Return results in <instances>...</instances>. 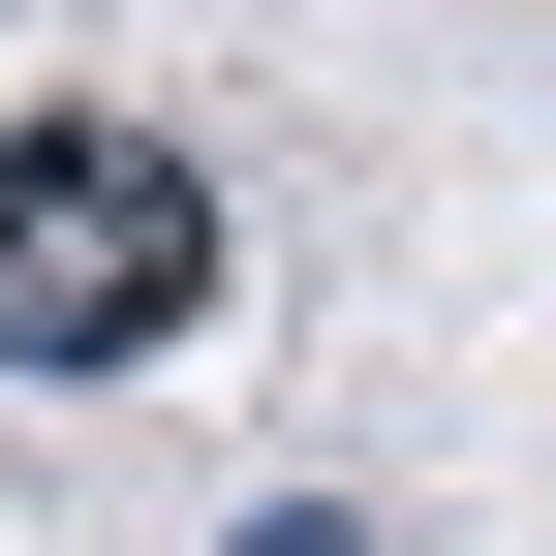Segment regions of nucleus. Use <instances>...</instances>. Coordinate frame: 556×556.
I'll use <instances>...</instances> for the list:
<instances>
[{"label": "nucleus", "instance_id": "f257e3e1", "mask_svg": "<svg viewBox=\"0 0 556 556\" xmlns=\"http://www.w3.org/2000/svg\"><path fill=\"white\" fill-rule=\"evenodd\" d=\"M186 309H217V155L124 93H31L0 124V371H186Z\"/></svg>", "mask_w": 556, "mask_h": 556}, {"label": "nucleus", "instance_id": "f03ea898", "mask_svg": "<svg viewBox=\"0 0 556 556\" xmlns=\"http://www.w3.org/2000/svg\"><path fill=\"white\" fill-rule=\"evenodd\" d=\"M217 556H371V495H278V526H217Z\"/></svg>", "mask_w": 556, "mask_h": 556}]
</instances>
